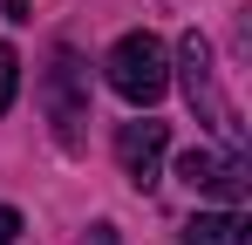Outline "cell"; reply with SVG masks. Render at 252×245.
Listing matches in <instances>:
<instances>
[{
  "label": "cell",
  "mask_w": 252,
  "mask_h": 245,
  "mask_svg": "<svg viewBox=\"0 0 252 245\" xmlns=\"http://www.w3.org/2000/svg\"><path fill=\"white\" fill-rule=\"evenodd\" d=\"M109 89L123 95V102H136V109H150V102H164L170 89V55L157 34H123L116 48H109Z\"/></svg>",
  "instance_id": "obj_1"
},
{
  "label": "cell",
  "mask_w": 252,
  "mask_h": 245,
  "mask_svg": "<svg viewBox=\"0 0 252 245\" xmlns=\"http://www.w3.org/2000/svg\"><path fill=\"white\" fill-rule=\"evenodd\" d=\"M177 68H184V95H191V109H198L211 129L239 136V122H232V102L218 95V75H211V48H205V34H198V28L177 41Z\"/></svg>",
  "instance_id": "obj_2"
},
{
  "label": "cell",
  "mask_w": 252,
  "mask_h": 245,
  "mask_svg": "<svg viewBox=\"0 0 252 245\" xmlns=\"http://www.w3.org/2000/svg\"><path fill=\"white\" fill-rule=\"evenodd\" d=\"M41 95H48V116H55V136L75 150V143H82V122H89V102H82V61H75L68 48L55 55V68H48Z\"/></svg>",
  "instance_id": "obj_3"
},
{
  "label": "cell",
  "mask_w": 252,
  "mask_h": 245,
  "mask_svg": "<svg viewBox=\"0 0 252 245\" xmlns=\"http://www.w3.org/2000/svg\"><path fill=\"white\" fill-rule=\"evenodd\" d=\"M164 150H170V122H123V129H116V163H123V177L136 191L157 184Z\"/></svg>",
  "instance_id": "obj_4"
},
{
  "label": "cell",
  "mask_w": 252,
  "mask_h": 245,
  "mask_svg": "<svg viewBox=\"0 0 252 245\" xmlns=\"http://www.w3.org/2000/svg\"><path fill=\"white\" fill-rule=\"evenodd\" d=\"M177 177H184L191 191H205V198H225V204L246 198V163L218 157V150H184V157H177Z\"/></svg>",
  "instance_id": "obj_5"
},
{
  "label": "cell",
  "mask_w": 252,
  "mask_h": 245,
  "mask_svg": "<svg viewBox=\"0 0 252 245\" xmlns=\"http://www.w3.org/2000/svg\"><path fill=\"white\" fill-rule=\"evenodd\" d=\"M184 245H252V232L239 211H198L184 225Z\"/></svg>",
  "instance_id": "obj_6"
},
{
  "label": "cell",
  "mask_w": 252,
  "mask_h": 245,
  "mask_svg": "<svg viewBox=\"0 0 252 245\" xmlns=\"http://www.w3.org/2000/svg\"><path fill=\"white\" fill-rule=\"evenodd\" d=\"M14 89H21V55H14V48L0 41V116L14 109Z\"/></svg>",
  "instance_id": "obj_7"
},
{
  "label": "cell",
  "mask_w": 252,
  "mask_h": 245,
  "mask_svg": "<svg viewBox=\"0 0 252 245\" xmlns=\"http://www.w3.org/2000/svg\"><path fill=\"white\" fill-rule=\"evenodd\" d=\"M21 239V211H14V204H0V245H14Z\"/></svg>",
  "instance_id": "obj_8"
},
{
  "label": "cell",
  "mask_w": 252,
  "mask_h": 245,
  "mask_svg": "<svg viewBox=\"0 0 252 245\" xmlns=\"http://www.w3.org/2000/svg\"><path fill=\"white\" fill-rule=\"evenodd\" d=\"M89 245H123V239H116V225H95V232H89Z\"/></svg>",
  "instance_id": "obj_9"
}]
</instances>
